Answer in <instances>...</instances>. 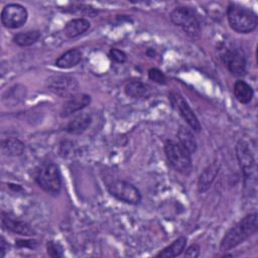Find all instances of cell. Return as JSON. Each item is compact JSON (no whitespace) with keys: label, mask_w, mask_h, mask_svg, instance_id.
I'll return each mask as SVG.
<instances>
[{"label":"cell","mask_w":258,"mask_h":258,"mask_svg":"<svg viewBox=\"0 0 258 258\" xmlns=\"http://www.w3.org/2000/svg\"><path fill=\"white\" fill-rule=\"evenodd\" d=\"M39 37L40 32L38 30H28L15 34L13 36V42L19 46H29L35 43Z\"/></svg>","instance_id":"22"},{"label":"cell","mask_w":258,"mask_h":258,"mask_svg":"<svg viewBox=\"0 0 258 258\" xmlns=\"http://www.w3.org/2000/svg\"><path fill=\"white\" fill-rule=\"evenodd\" d=\"M186 245V238L185 237H179L176 240H174L170 245L165 247L162 251H160L158 254H156L157 257H165V258H171L179 256Z\"/></svg>","instance_id":"21"},{"label":"cell","mask_w":258,"mask_h":258,"mask_svg":"<svg viewBox=\"0 0 258 258\" xmlns=\"http://www.w3.org/2000/svg\"><path fill=\"white\" fill-rule=\"evenodd\" d=\"M35 181L46 192L58 194L61 187V175L58 166L53 162L42 164L35 174Z\"/></svg>","instance_id":"5"},{"label":"cell","mask_w":258,"mask_h":258,"mask_svg":"<svg viewBox=\"0 0 258 258\" xmlns=\"http://www.w3.org/2000/svg\"><path fill=\"white\" fill-rule=\"evenodd\" d=\"M1 223L2 226L10 232L19 234L22 236H32L35 235L34 230L26 222L19 220L8 213H1Z\"/></svg>","instance_id":"12"},{"label":"cell","mask_w":258,"mask_h":258,"mask_svg":"<svg viewBox=\"0 0 258 258\" xmlns=\"http://www.w3.org/2000/svg\"><path fill=\"white\" fill-rule=\"evenodd\" d=\"M169 101L172 105V107L178 111L181 118L186 122V124L189 126L191 130L195 132H200L202 129V126L200 124V121L195 114L194 110L189 107L187 102L182 98L181 95L178 93L172 92L169 94Z\"/></svg>","instance_id":"9"},{"label":"cell","mask_w":258,"mask_h":258,"mask_svg":"<svg viewBox=\"0 0 258 258\" xmlns=\"http://www.w3.org/2000/svg\"><path fill=\"white\" fill-rule=\"evenodd\" d=\"M218 172L219 165L217 163H213L204 169L198 180V189L200 192H204L209 189V187L215 180Z\"/></svg>","instance_id":"18"},{"label":"cell","mask_w":258,"mask_h":258,"mask_svg":"<svg viewBox=\"0 0 258 258\" xmlns=\"http://www.w3.org/2000/svg\"><path fill=\"white\" fill-rule=\"evenodd\" d=\"M236 155L245 181L250 185L256 182V161L252 151L245 140H239L236 145Z\"/></svg>","instance_id":"7"},{"label":"cell","mask_w":258,"mask_h":258,"mask_svg":"<svg viewBox=\"0 0 258 258\" xmlns=\"http://www.w3.org/2000/svg\"><path fill=\"white\" fill-rule=\"evenodd\" d=\"M46 248H47V253L49 256L51 257H62L63 256V252H62V247L53 241H49L46 244Z\"/></svg>","instance_id":"24"},{"label":"cell","mask_w":258,"mask_h":258,"mask_svg":"<svg viewBox=\"0 0 258 258\" xmlns=\"http://www.w3.org/2000/svg\"><path fill=\"white\" fill-rule=\"evenodd\" d=\"M171 22L182 28V30L190 37L197 38L201 33V23L196 12L190 7H176L170 15Z\"/></svg>","instance_id":"4"},{"label":"cell","mask_w":258,"mask_h":258,"mask_svg":"<svg viewBox=\"0 0 258 258\" xmlns=\"http://www.w3.org/2000/svg\"><path fill=\"white\" fill-rule=\"evenodd\" d=\"M109 56L116 62H119V63H123L126 61V53L118 48H111L110 51H109Z\"/></svg>","instance_id":"26"},{"label":"cell","mask_w":258,"mask_h":258,"mask_svg":"<svg viewBox=\"0 0 258 258\" xmlns=\"http://www.w3.org/2000/svg\"><path fill=\"white\" fill-rule=\"evenodd\" d=\"M91 102V97L86 94L81 95H74L68 99V101L63 104L60 116L61 117H69L76 112H79L86 108Z\"/></svg>","instance_id":"13"},{"label":"cell","mask_w":258,"mask_h":258,"mask_svg":"<svg viewBox=\"0 0 258 258\" xmlns=\"http://www.w3.org/2000/svg\"><path fill=\"white\" fill-rule=\"evenodd\" d=\"M227 19L230 27L238 33H250L258 24L257 14L250 8L231 2L227 9Z\"/></svg>","instance_id":"2"},{"label":"cell","mask_w":258,"mask_h":258,"mask_svg":"<svg viewBox=\"0 0 258 258\" xmlns=\"http://www.w3.org/2000/svg\"><path fill=\"white\" fill-rule=\"evenodd\" d=\"M125 94L134 99H147L152 95L151 87L140 81H132L125 85Z\"/></svg>","instance_id":"14"},{"label":"cell","mask_w":258,"mask_h":258,"mask_svg":"<svg viewBox=\"0 0 258 258\" xmlns=\"http://www.w3.org/2000/svg\"><path fill=\"white\" fill-rule=\"evenodd\" d=\"M223 62L228 71L236 77H241L246 72L245 53L240 48H229L222 54Z\"/></svg>","instance_id":"11"},{"label":"cell","mask_w":258,"mask_h":258,"mask_svg":"<svg viewBox=\"0 0 258 258\" xmlns=\"http://www.w3.org/2000/svg\"><path fill=\"white\" fill-rule=\"evenodd\" d=\"M178 143L183 146L189 153H194L197 150V140L194 136V133L187 127L180 126L177 131Z\"/></svg>","instance_id":"19"},{"label":"cell","mask_w":258,"mask_h":258,"mask_svg":"<svg viewBox=\"0 0 258 258\" xmlns=\"http://www.w3.org/2000/svg\"><path fill=\"white\" fill-rule=\"evenodd\" d=\"M234 95L240 103L248 104L253 99L254 91L249 84L240 80L237 81L234 85Z\"/></svg>","instance_id":"20"},{"label":"cell","mask_w":258,"mask_h":258,"mask_svg":"<svg viewBox=\"0 0 258 258\" xmlns=\"http://www.w3.org/2000/svg\"><path fill=\"white\" fill-rule=\"evenodd\" d=\"M82 59V51L78 48H72L63 52L54 62L59 69H70L77 66Z\"/></svg>","instance_id":"17"},{"label":"cell","mask_w":258,"mask_h":258,"mask_svg":"<svg viewBox=\"0 0 258 258\" xmlns=\"http://www.w3.org/2000/svg\"><path fill=\"white\" fill-rule=\"evenodd\" d=\"M47 88L59 97L70 98L76 95L79 89V83L71 76H54L47 80Z\"/></svg>","instance_id":"10"},{"label":"cell","mask_w":258,"mask_h":258,"mask_svg":"<svg viewBox=\"0 0 258 258\" xmlns=\"http://www.w3.org/2000/svg\"><path fill=\"white\" fill-rule=\"evenodd\" d=\"M2 150L9 156H17L22 154L24 144L16 138H7L2 141Z\"/></svg>","instance_id":"23"},{"label":"cell","mask_w":258,"mask_h":258,"mask_svg":"<svg viewBox=\"0 0 258 258\" xmlns=\"http://www.w3.org/2000/svg\"><path fill=\"white\" fill-rule=\"evenodd\" d=\"M6 243H5V240L3 237H1V246H0V250H1V257H4L5 256V252H6Z\"/></svg>","instance_id":"28"},{"label":"cell","mask_w":258,"mask_h":258,"mask_svg":"<svg viewBox=\"0 0 258 258\" xmlns=\"http://www.w3.org/2000/svg\"><path fill=\"white\" fill-rule=\"evenodd\" d=\"M91 26V23L86 18H75L67 22L64 25V34L70 38H75L86 32Z\"/></svg>","instance_id":"15"},{"label":"cell","mask_w":258,"mask_h":258,"mask_svg":"<svg viewBox=\"0 0 258 258\" xmlns=\"http://www.w3.org/2000/svg\"><path fill=\"white\" fill-rule=\"evenodd\" d=\"M91 123L92 116L87 113H82L69 122V124L66 127V130L71 134H82L89 128Z\"/></svg>","instance_id":"16"},{"label":"cell","mask_w":258,"mask_h":258,"mask_svg":"<svg viewBox=\"0 0 258 258\" xmlns=\"http://www.w3.org/2000/svg\"><path fill=\"white\" fill-rule=\"evenodd\" d=\"M28 17L27 10L24 6L11 3L6 6L1 11V22L7 28H18L22 26Z\"/></svg>","instance_id":"8"},{"label":"cell","mask_w":258,"mask_h":258,"mask_svg":"<svg viewBox=\"0 0 258 258\" xmlns=\"http://www.w3.org/2000/svg\"><path fill=\"white\" fill-rule=\"evenodd\" d=\"M164 152L169 165L177 172L187 175L191 170V153L173 140H167L164 144Z\"/></svg>","instance_id":"3"},{"label":"cell","mask_w":258,"mask_h":258,"mask_svg":"<svg viewBox=\"0 0 258 258\" xmlns=\"http://www.w3.org/2000/svg\"><path fill=\"white\" fill-rule=\"evenodd\" d=\"M200 252H201L200 246H199L198 244H192V245H190V246L185 250L184 256L196 258V257H199Z\"/></svg>","instance_id":"27"},{"label":"cell","mask_w":258,"mask_h":258,"mask_svg":"<svg viewBox=\"0 0 258 258\" xmlns=\"http://www.w3.org/2000/svg\"><path fill=\"white\" fill-rule=\"evenodd\" d=\"M148 77L151 81L160 84V85H164L166 83V77L165 75L158 69H150L148 71Z\"/></svg>","instance_id":"25"},{"label":"cell","mask_w":258,"mask_h":258,"mask_svg":"<svg viewBox=\"0 0 258 258\" xmlns=\"http://www.w3.org/2000/svg\"><path fill=\"white\" fill-rule=\"evenodd\" d=\"M107 188L111 196L120 202L137 205L141 202V194L138 188L123 179H112L107 182Z\"/></svg>","instance_id":"6"},{"label":"cell","mask_w":258,"mask_h":258,"mask_svg":"<svg viewBox=\"0 0 258 258\" xmlns=\"http://www.w3.org/2000/svg\"><path fill=\"white\" fill-rule=\"evenodd\" d=\"M257 213L254 212L247 215L225 234L220 244V250L229 251L237 247L252 236L257 231Z\"/></svg>","instance_id":"1"}]
</instances>
